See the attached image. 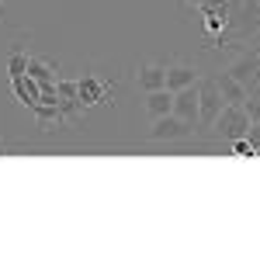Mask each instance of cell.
I'll list each match as a JSON object with an SVG mask.
<instances>
[{
  "instance_id": "ac0fdd59",
  "label": "cell",
  "mask_w": 260,
  "mask_h": 260,
  "mask_svg": "<svg viewBox=\"0 0 260 260\" xmlns=\"http://www.w3.org/2000/svg\"><path fill=\"white\" fill-rule=\"evenodd\" d=\"M246 139L253 142V149H260V121H250V128H246Z\"/></svg>"
},
{
  "instance_id": "5bb4252c",
  "label": "cell",
  "mask_w": 260,
  "mask_h": 260,
  "mask_svg": "<svg viewBox=\"0 0 260 260\" xmlns=\"http://www.w3.org/2000/svg\"><path fill=\"white\" fill-rule=\"evenodd\" d=\"M24 70H28V52L18 45V49L11 52V59H7V73H11V77H21Z\"/></svg>"
},
{
  "instance_id": "8fae6325",
  "label": "cell",
  "mask_w": 260,
  "mask_h": 260,
  "mask_svg": "<svg viewBox=\"0 0 260 260\" xmlns=\"http://www.w3.org/2000/svg\"><path fill=\"white\" fill-rule=\"evenodd\" d=\"M28 77H35L39 83H56L59 80V66L52 59H39V56H28Z\"/></svg>"
},
{
  "instance_id": "8992f818",
  "label": "cell",
  "mask_w": 260,
  "mask_h": 260,
  "mask_svg": "<svg viewBox=\"0 0 260 260\" xmlns=\"http://www.w3.org/2000/svg\"><path fill=\"white\" fill-rule=\"evenodd\" d=\"M174 115L198 125V83H191L184 90H174Z\"/></svg>"
},
{
  "instance_id": "5b68a950",
  "label": "cell",
  "mask_w": 260,
  "mask_h": 260,
  "mask_svg": "<svg viewBox=\"0 0 260 260\" xmlns=\"http://www.w3.org/2000/svg\"><path fill=\"white\" fill-rule=\"evenodd\" d=\"M225 73H229L236 83H243L246 90H253V87L260 83V49H246L243 56H236V59L229 62Z\"/></svg>"
},
{
  "instance_id": "ba28073f",
  "label": "cell",
  "mask_w": 260,
  "mask_h": 260,
  "mask_svg": "<svg viewBox=\"0 0 260 260\" xmlns=\"http://www.w3.org/2000/svg\"><path fill=\"white\" fill-rule=\"evenodd\" d=\"M198 70L194 66H187V62H174V66H167V80L163 87L174 94V90H184V87H191V83H198Z\"/></svg>"
},
{
  "instance_id": "e0dca14e",
  "label": "cell",
  "mask_w": 260,
  "mask_h": 260,
  "mask_svg": "<svg viewBox=\"0 0 260 260\" xmlns=\"http://www.w3.org/2000/svg\"><path fill=\"white\" fill-rule=\"evenodd\" d=\"M56 94H59V101H73L77 98V80H56Z\"/></svg>"
},
{
  "instance_id": "6da1fadb",
  "label": "cell",
  "mask_w": 260,
  "mask_h": 260,
  "mask_svg": "<svg viewBox=\"0 0 260 260\" xmlns=\"http://www.w3.org/2000/svg\"><path fill=\"white\" fill-rule=\"evenodd\" d=\"M246 128H250V115H246L243 104H225L219 111V118L212 121V132L222 142H233V139H240V136H246Z\"/></svg>"
},
{
  "instance_id": "ffe728a7",
  "label": "cell",
  "mask_w": 260,
  "mask_h": 260,
  "mask_svg": "<svg viewBox=\"0 0 260 260\" xmlns=\"http://www.w3.org/2000/svg\"><path fill=\"white\" fill-rule=\"evenodd\" d=\"M257 156H260V149H257Z\"/></svg>"
},
{
  "instance_id": "277c9868",
  "label": "cell",
  "mask_w": 260,
  "mask_h": 260,
  "mask_svg": "<svg viewBox=\"0 0 260 260\" xmlns=\"http://www.w3.org/2000/svg\"><path fill=\"white\" fill-rule=\"evenodd\" d=\"M115 94V83L98 77V73H83L80 80H77V101H80L83 108H98V104H108Z\"/></svg>"
},
{
  "instance_id": "d6986e66",
  "label": "cell",
  "mask_w": 260,
  "mask_h": 260,
  "mask_svg": "<svg viewBox=\"0 0 260 260\" xmlns=\"http://www.w3.org/2000/svg\"><path fill=\"white\" fill-rule=\"evenodd\" d=\"M0 153H7V142H4V139H0Z\"/></svg>"
},
{
  "instance_id": "9a60e30c",
  "label": "cell",
  "mask_w": 260,
  "mask_h": 260,
  "mask_svg": "<svg viewBox=\"0 0 260 260\" xmlns=\"http://www.w3.org/2000/svg\"><path fill=\"white\" fill-rule=\"evenodd\" d=\"M229 153H233V156H240V160H246V156H257L253 142L246 139V136H240V139H233V142H229Z\"/></svg>"
},
{
  "instance_id": "9c48e42d",
  "label": "cell",
  "mask_w": 260,
  "mask_h": 260,
  "mask_svg": "<svg viewBox=\"0 0 260 260\" xmlns=\"http://www.w3.org/2000/svg\"><path fill=\"white\" fill-rule=\"evenodd\" d=\"M163 80H167V66H160V62H142L136 70V83L142 90H160Z\"/></svg>"
},
{
  "instance_id": "3957f363",
  "label": "cell",
  "mask_w": 260,
  "mask_h": 260,
  "mask_svg": "<svg viewBox=\"0 0 260 260\" xmlns=\"http://www.w3.org/2000/svg\"><path fill=\"white\" fill-rule=\"evenodd\" d=\"M194 132H198V125H191V121L177 118V115L170 111V115H160V118H153L149 142H184V139H191Z\"/></svg>"
},
{
  "instance_id": "30bf717a",
  "label": "cell",
  "mask_w": 260,
  "mask_h": 260,
  "mask_svg": "<svg viewBox=\"0 0 260 260\" xmlns=\"http://www.w3.org/2000/svg\"><path fill=\"white\" fill-rule=\"evenodd\" d=\"M31 115H35V125H39L42 132H52V128H59V125H66V118H62L59 104H35L31 108Z\"/></svg>"
},
{
  "instance_id": "52a82bcc",
  "label": "cell",
  "mask_w": 260,
  "mask_h": 260,
  "mask_svg": "<svg viewBox=\"0 0 260 260\" xmlns=\"http://www.w3.org/2000/svg\"><path fill=\"white\" fill-rule=\"evenodd\" d=\"M11 94L18 104H24L28 111L39 104V80L35 77H28V73H21V77H11Z\"/></svg>"
},
{
  "instance_id": "2e32d148",
  "label": "cell",
  "mask_w": 260,
  "mask_h": 260,
  "mask_svg": "<svg viewBox=\"0 0 260 260\" xmlns=\"http://www.w3.org/2000/svg\"><path fill=\"white\" fill-rule=\"evenodd\" d=\"M250 121H260V90H246V101H243Z\"/></svg>"
},
{
  "instance_id": "7c38bea8",
  "label": "cell",
  "mask_w": 260,
  "mask_h": 260,
  "mask_svg": "<svg viewBox=\"0 0 260 260\" xmlns=\"http://www.w3.org/2000/svg\"><path fill=\"white\" fill-rule=\"evenodd\" d=\"M146 111L153 115V118H160V115H170L174 111V94L160 87V90H146Z\"/></svg>"
},
{
  "instance_id": "4fadbf2b",
  "label": "cell",
  "mask_w": 260,
  "mask_h": 260,
  "mask_svg": "<svg viewBox=\"0 0 260 260\" xmlns=\"http://www.w3.org/2000/svg\"><path fill=\"white\" fill-rule=\"evenodd\" d=\"M215 87H219V94H222L225 104H243V101H246V87L236 83L229 73H215Z\"/></svg>"
},
{
  "instance_id": "7a4b0ae2",
  "label": "cell",
  "mask_w": 260,
  "mask_h": 260,
  "mask_svg": "<svg viewBox=\"0 0 260 260\" xmlns=\"http://www.w3.org/2000/svg\"><path fill=\"white\" fill-rule=\"evenodd\" d=\"M222 108H225V101L215 87V77H198V128H212Z\"/></svg>"
}]
</instances>
